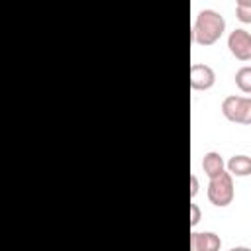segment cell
Returning a JSON list of instances; mask_svg holds the SVG:
<instances>
[{"mask_svg": "<svg viewBox=\"0 0 251 251\" xmlns=\"http://www.w3.org/2000/svg\"><path fill=\"white\" fill-rule=\"evenodd\" d=\"M226 31V20L220 12L206 8L198 12L194 24H192V41L198 45H214Z\"/></svg>", "mask_w": 251, "mask_h": 251, "instance_id": "obj_1", "label": "cell"}, {"mask_svg": "<svg viewBox=\"0 0 251 251\" xmlns=\"http://www.w3.org/2000/svg\"><path fill=\"white\" fill-rule=\"evenodd\" d=\"M235 196V188H233V176L231 173L224 171L222 175L210 178L208 182V200L218 206V208H226L233 202Z\"/></svg>", "mask_w": 251, "mask_h": 251, "instance_id": "obj_2", "label": "cell"}, {"mask_svg": "<svg viewBox=\"0 0 251 251\" xmlns=\"http://www.w3.org/2000/svg\"><path fill=\"white\" fill-rule=\"evenodd\" d=\"M222 114L233 124L251 126V96H226L222 102Z\"/></svg>", "mask_w": 251, "mask_h": 251, "instance_id": "obj_3", "label": "cell"}, {"mask_svg": "<svg viewBox=\"0 0 251 251\" xmlns=\"http://www.w3.org/2000/svg\"><path fill=\"white\" fill-rule=\"evenodd\" d=\"M227 47H229V53L239 59V61H251V33L241 29V27H235L233 31H229L227 35Z\"/></svg>", "mask_w": 251, "mask_h": 251, "instance_id": "obj_4", "label": "cell"}, {"mask_svg": "<svg viewBox=\"0 0 251 251\" xmlns=\"http://www.w3.org/2000/svg\"><path fill=\"white\" fill-rule=\"evenodd\" d=\"M216 84V73L210 65L192 63L190 65V88L192 90H210Z\"/></svg>", "mask_w": 251, "mask_h": 251, "instance_id": "obj_5", "label": "cell"}, {"mask_svg": "<svg viewBox=\"0 0 251 251\" xmlns=\"http://www.w3.org/2000/svg\"><path fill=\"white\" fill-rule=\"evenodd\" d=\"M222 239L214 231H192L190 249L192 251H220Z\"/></svg>", "mask_w": 251, "mask_h": 251, "instance_id": "obj_6", "label": "cell"}, {"mask_svg": "<svg viewBox=\"0 0 251 251\" xmlns=\"http://www.w3.org/2000/svg\"><path fill=\"white\" fill-rule=\"evenodd\" d=\"M202 169H204L208 178H214L226 171V161L218 151H208L202 157Z\"/></svg>", "mask_w": 251, "mask_h": 251, "instance_id": "obj_7", "label": "cell"}, {"mask_svg": "<svg viewBox=\"0 0 251 251\" xmlns=\"http://www.w3.org/2000/svg\"><path fill=\"white\" fill-rule=\"evenodd\" d=\"M226 171L231 176H249L251 175V157L249 155H233L226 163Z\"/></svg>", "mask_w": 251, "mask_h": 251, "instance_id": "obj_8", "label": "cell"}, {"mask_svg": "<svg viewBox=\"0 0 251 251\" xmlns=\"http://www.w3.org/2000/svg\"><path fill=\"white\" fill-rule=\"evenodd\" d=\"M235 86L243 94H251V67L249 65L237 69V73H235Z\"/></svg>", "mask_w": 251, "mask_h": 251, "instance_id": "obj_9", "label": "cell"}, {"mask_svg": "<svg viewBox=\"0 0 251 251\" xmlns=\"http://www.w3.org/2000/svg\"><path fill=\"white\" fill-rule=\"evenodd\" d=\"M235 18L243 24H251V6H235Z\"/></svg>", "mask_w": 251, "mask_h": 251, "instance_id": "obj_10", "label": "cell"}, {"mask_svg": "<svg viewBox=\"0 0 251 251\" xmlns=\"http://www.w3.org/2000/svg\"><path fill=\"white\" fill-rule=\"evenodd\" d=\"M200 218H202L200 206H198V204H194V202H190V226L194 227V226L200 222Z\"/></svg>", "mask_w": 251, "mask_h": 251, "instance_id": "obj_11", "label": "cell"}, {"mask_svg": "<svg viewBox=\"0 0 251 251\" xmlns=\"http://www.w3.org/2000/svg\"><path fill=\"white\" fill-rule=\"evenodd\" d=\"M198 190H200V182H198L196 175H190V200H194V198H196Z\"/></svg>", "mask_w": 251, "mask_h": 251, "instance_id": "obj_12", "label": "cell"}, {"mask_svg": "<svg viewBox=\"0 0 251 251\" xmlns=\"http://www.w3.org/2000/svg\"><path fill=\"white\" fill-rule=\"evenodd\" d=\"M235 6H251V0H235Z\"/></svg>", "mask_w": 251, "mask_h": 251, "instance_id": "obj_13", "label": "cell"}]
</instances>
